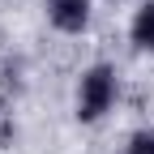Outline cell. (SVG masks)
Segmentation results:
<instances>
[{
	"label": "cell",
	"mask_w": 154,
	"mask_h": 154,
	"mask_svg": "<svg viewBox=\"0 0 154 154\" xmlns=\"http://www.w3.org/2000/svg\"><path fill=\"white\" fill-rule=\"evenodd\" d=\"M116 94H120V82H116V69L107 60L90 64L82 77H77V120L82 124H99L103 116L116 107Z\"/></svg>",
	"instance_id": "cell-1"
},
{
	"label": "cell",
	"mask_w": 154,
	"mask_h": 154,
	"mask_svg": "<svg viewBox=\"0 0 154 154\" xmlns=\"http://www.w3.org/2000/svg\"><path fill=\"white\" fill-rule=\"evenodd\" d=\"M43 13L60 34H86L94 17V0H43Z\"/></svg>",
	"instance_id": "cell-2"
},
{
	"label": "cell",
	"mask_w": 154,
	"mask_h": 154,
	"mask_svg": "<svg viewBox=\"0 0 154 154\" xmlns=\"http://www.w3.org/2000/svg\"><path fill=\"white\" fill-rule=\"evenodd\" d=\"M128 38H133L137 51L154 56V0H141L137 5V13H133V22H128Z\"/></svg>",
	"instance_id": "cell-3"
},
{
	"label": "cell",
	"mask_w": 154,
	"mask_h": 154,
	"mask_svg": "<svg viewBox=\"0 0 154 154\" xmlns=\"http://www.w3.org/2000/svg\"><path fill=\"white\" fill-rule=\"evenodd\" d=\"M124 154H154V128H137V133H128Z\"/></svg>",
	"instance_id": "cell-4"
}]
</instances>
